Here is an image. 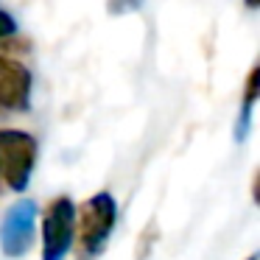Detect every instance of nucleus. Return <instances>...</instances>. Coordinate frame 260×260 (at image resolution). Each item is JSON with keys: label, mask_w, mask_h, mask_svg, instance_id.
Listing matches in <instances>:
<instances>
[{"label": "nucleus", "mask_w": 260, "mask_h": 260, "mask_svg": "<svg viewBox=\"0 0 260 260\" xmlns=\"http://www.w3.org/2000/svg\"><path fill=\"white\" fill-rule=\"evenodd\" d=\"M257 3H260V0H246V6H249V9H254Z\"/></svg>", "instance_id": "0eeeda50"}, {"label": "nucleus", "mask_w": 260, "mask_h": 260, "mask_svg": "<svg viewBox=\"0 0 260 260\" xmlns=\"http://www.w3.org/2000/svg\"><path fill=\"white\" fill-rule=\"evenodd\" d=\"M76 238V204L59 196L42 213V260H64Z\"/></svg>", "instance_id": "7ed1b4c3"}, {"label": "nucleus", "mask_w": 260, "mask_h": 260, "mask_svg": "<svg viewBox=\"0 0 260 260\" xmlns=\"http://www.w3.org/2000/svg\"><path fill=\"white\" fill-rule=\"evenodd\" d=\"M31 79L28 68L9 56H0V107L23 112L31 104Z\"/></svg>", "instance_id": "39448f33"}, {"label": "nucleus", "mask_w": 260, "mask_h": 260, "mask_svg": "<svg viewBox=\"0 0 260 260\" xmlns=\"http://www.w3.org/2000/svg\"><path fill=\"white\" fill-rule=\"evenodd\" d=\"M249 260H260V257H257V254H252V257H249Z\"/></svg>", "instance_id": "6e6552de"}, {"label": "nucleus", "mask_w": 260, "mask_h": 260, "mask_svg": "<svg viewBox=\"0 0 260 260\" xmlns=\"http://www.w3.org/2000/svg\"><path fill=\"white\" fill-rule=\"evenodd\" d=\"M12 34H17V23H14L12 14H6L0 9V40H3V37H12Z\"/></svg>", "instance_id": "423d86ee"}, {"label": "nucleus", "mask_w": 260, "mask_h": 260, "mask_svg": "<svg viewBox=\"0 0 260 260\" xmlns=\"http://www.w3.org/2000/svg\"><path fill=\"white\" fill-rule=\"evenodd\" d=\"M0 176H3V165H0Z\"/></svg>", "instance_id": "1a4fd4ad"}, {"label": "nucleus", "mask_w": 260, "mask_h": 260, "mask_svg": "<svg viewBox=\"0 0 260 260\" xmlns=\"http://www.w3.org/2000/svg\"><path fill=\"white\" fill-rule=\"evenodd\" d=\"M118 221V204L112 193H95L81 207H76V254L79 260H95L107 249V241Z\"/></svg>", "instance_id": "f257e3e1"}, {"label": "nucleus", "mask_w": 260, "mask_h": 260, "mask_svg": "<svg viewBox=\"0 0 260 260\" xmlns=\"http://www.w3.org/2000/svg\"><path fill=\"white\" fill-rule=\"evenodd\" d=\"M0 165H3L6 185L12 190L23 193L28 187L37 165V140L28 132L0 129Z\"/></svg>", "instance_id": "f03ea898"}, {"label": "nucleus", "mask_w": 260, "mask_h": 260, "mask_svg": "<svg viewBox=\"0 0 260 260\" xmlns=\"http://www.w3.org/2000/svg\"><path fill=\"white\" fill-rule=\"evenodd\" d=\"M37 226V204L31 199H23L14 207H9L6 218L0 224V249L6 257H23L34 243Z\"/></svg>", "instance_id": "20e7f679"}]
</instances>
